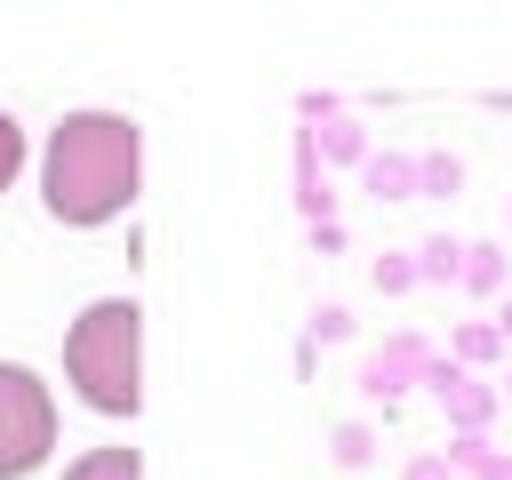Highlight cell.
<instances>
[{
	"instance_id": "6da1fadb",
	"label": "cell",
	"mask_w": 512,
	"mask_h": 480,
	"mask_svg": "<svg viewBox=\"0 0 512 480\" xmlns=\"http://www.w3.org/2000/svg\"><path fill=\"white\" fill-rule=\"evenodd\" d=\"M144 128L128 112H64L40 144V208L72 232H96L136 208Z\"/></svg>"
},
{
	"instance_id": "7a4b0ae2",
	"label": "cell",
	"mask_w": 512,
	"mask_h": 480,
	"mask_svg": "<svg viewBox=\"0 0 512 480\" xmlns=\"http://www.w3.org/2000/svg\"><path fill=\"white\" fill-rule=\"evenodd\" d=\"M64 384L96 416H136L144 408V304L136 296H96L64 328Z\"/></svg>"
},
{
	"instance_id": "3957f363",
	"label": "cell",
	"mask_w": 512,
	"mask_h": 480,
	"mask_svg": "<svg viewBox=\"0 0 512 480\" xmlns=\"http://www.w3.org/2000/svg\"><path fill=\"white\" fill-rule=\"evenodd\" d=\"M56 448V400L24 360H0V480L40 472Z\"/></svg>"
},
{
	"instance_id": "277c9868",
	"label": "cell",
	"mask_w": 512,
	"mask_h": 480,
	"mask_svg": "<svg viewBox=\"0 0 512 480\" xmlns=\"http://www.w3.org/2000/svg\"><path fill=\"white\" fill-rule=\"evenodd\" d=\"M424 384L440 392V408H448V432H488V424H496V408H504V392H496V384H480L464 360H440V352H432Z\"/></svg>"
},
{
	"instance_id": "5b68a950",
	"label": "cell",
	"mask_w": 512,
	"mask_h": 480,
	"mask_svg": "<svg viewBox=\"0 0 512 480\" xmlns=\"http://www.w3.org/2000/svg\"><path fill=\"white\" fill-rule=\"evenodd\" d=\"M424 368H432V344H424L416 328H400V336H384V344H376V352L360 360V392L392 408V400H400L408 384H424Z\"/></svg>"
},
{
	"instance_id": "8992f818",
	"label": "cell",
	"mask_w": 512,
	"mask_h": 480,
	"mask_svg": "<svg viewBox=\"0 0 512 480\" xmlns=\"http://www.w3.org/2000/svg\"><path fill=\"white\" fill-rule=\"evenodd\" d=\"M360 184L376 200H416V152H368L360 160Z\"/></svg>"
},
{
	"instance_id": "52a82bcc",
	"label": "cell",
	"mask_w": 512,
	"mask_h": 480,
	"mask_svg": "<svg viewBox=\"0 0 512 480\" xmlns=\"http://www.w3.org/2000/svg\"><path fill=\"white\" fill-rule=\"evenodd\" d=\"M64 480H144V456L112 440V448H88V456H72V464H64Z\"/></svg>"
},
{
	"instance_id": "ba28073f",
	"label": "cell",
	"mask_w": 512,
	"mask_h": 480,
	"mask_svg": "<svg viewBox=\"0 0 512 480\" xmlns=\"http://www.w3.org/2000/svg\"><path fill=\"white\" fill-rule=\"evenodd\" d=\"M416 280H432V288L464 280V240H456V232H432V240H416Z\"/></svg>"
},
{
	"instance_id": "9c48e42d",
	"label": "cell",
	"mask_w": 512,
	"mask_h": 480,
	"mask_svg": "<svg viewBox=\"0 0 512 480\" xmlns=\"http://www.w3.org/2000/svg\"><path fill=\"white\" fill-rule=\"evenodd\" d=\"M504 272H512V256L496 240H464V288L472 296H504Z\"/></svg>"
},
{
	"instance_id": "30bf717a",
	"label": "cell",
	"mask_w": 512,
	"mask_h": 480,
	"mask_svg": "<svg viewBox=\"0 0 512 480\" xmlns=\"http://www.w3.org/2000/svg\"><path fill=\"white\" fill-rule=\"evenodd\" d=\"M312 144H320V160H344V168H360L376 144H368V128L344 112V120H328V128H312Z\"/></svg>"
},
{
	"instance_id": "8fae6325",
	"label": "cell",
	"mask_w": 512,
	"mask_h": 480,
	"mask_svg": "<svg viewBox=\"0 0 512 480\" xmlns=\"http://www.w3.org/2000/svg\"><path fill=\"white\" fill-rule=\"evenodd\" d=\"M464 192V160L456 152H416V200H448Z\"/></svg>"
},
{
	"instance_id": "7c38bea8",
	"label": "cell",
	"mask_w": 512,
	"mask_h": 480,
	"mask_svg": "<svg viewBox=\"0 0 512 480\" xmlns=\"http://www.w3.org/2000/svg\"><path fill=\"white\" fill-rule=\"evenodd\" d=\"M328 456H336L344 472H368V464H376V432H368L360 416H344V424L328 432Z\"/></svg>"
},
{
	"instance_id": "4fadbf2b",
	"label": "cell",
	"mask_w": 512,
	"mask_h": 480,
	"mask_svg": "<svg viewBox=\"0 0 512 480\" xmlns=\"http://www.w3.org/2000/svg\"><path fill=\"white\" fill-rule=\"evenodd\" d=\"M496 352H504L496 320H464V328H456V352H448V360H464V368H488Z\"/></svg>"
},
{
	"instance_id": "5bb4252c",
	"label": "cell",
	"mask_w": 512,
	"mask_h": 480,
	"mask_svg": "<svg viewBox=\"0 0 512 480\" xmlns=\"http://www.w3.org/2000/svg\"><path fill=\"white\" fill-rule=\"evenodd\" d=\"M408 288H416V248L376 256V296H408Z\"/></svg>"
},
{
	"instance_id": "9a60e30c",
	"label": "cell",
	"mask_w": 512,
	"mask_h": 480,
	"mask_svg": "<svg viewBox=\"0 0 512 480\" xmlns=\"http://www.w3.org/2000/svg\"><path fill=\"white\" fill-rule=\"evenodd\" d=\"M440 456H448V472H456V480H472V472H480V464H488L496 448H488V432H456V440H448Z\"/></svg>"
},
{
	"instance_id": "2e32d148",
	"label": "cell",
	"mask_w": 512,
	"mask_h": 480,
	"mask_svg": "<svg viewBox=\"0 0 512 480\" xmlns=\"http://www.w3.org/2000/svg\"><path fill=\"white\" fill-rule=\"evenodd\" d=\"M16 168H24V128H16V112H0V192L16 184Z\"/></svg>"
},
{
	"instance_id": "e0dca14e",
	"label": "cell",
	"mask_w": 512,
	"mask_h": 480,
	"mask_svg": "<svg viewBox=\"0 0 512 480\" xmlns=\"http://www.w3.org/2000/svg\"><path fill=\"white\" fill-rule=\"evenodd\" d=\"M296 112H304V128H328V120H344V104H336L328 88H304V96H296Z\"/></svg>"
},
{
	"instance_id": "ac0fdd59",
	"label": "cell",
	"mask_w": 512,
	"mask_h": 480,
	"mask_svg": "<svg viewBox=\"0 0 512 480\" xmlns=\"http://www.w3.org/2000/svg\"><path fill=\"white\" fill-rule=\"evenodd\" d=\"M344 336H352V312L344 304H320L312 312V344H344Z\"/></svg>"
},
{
	"instance_id": "d6986e66",
	"label": "cell",
	"mask_w": 512,
	"mask_h": 480,
	"mask_svg": "<svg viewBox=\"0 0 512 480\" xmlns=\"http://www.w3.org/2000/svg\"><path fill=\"white\" fill-rule=\"evenodd\" d=\"M400 480H456V472H448V456H440V448H424V456H408V472H400Z\"/></svg>"
},
{
	"instance_id": "ffe728a7",
	"label": "cell",
	"mask_w": 512,
	"mask_h": 480,
	"mask_svg": "<svg viewBox=\"0 0 512 480\" xmlns=\"http://www.w3.org/2000/svg\"><path fill=\"white\" fill-rule=\"evenodd\" d=\"M312 248H320V256H336V248H344V224H336V216H328V224H312Z\"/></svg>"
},
{
	"instance_id": "44dd1931",
	"label": "cell",
	"mask_w": 512,
	"mask_h": 480,
	"mask_svg": "<svg viewBox=\"0 0 512 480\" xmlns=\"http://www.w3.org/2000/svg\"><path fill=\"white\" fill-rule=\"evenodd\" d=\"M472 480H512V456H504V448H496V456H488V464H480V472H472Z\"/></svg>"
},
{
	"instance_id": "7402d4cb",
	"label": "cell",
	"mask_w": 512,
	"mask_h": 480,
	"mask_svg": "<svg viewBox=\"0 0 512 480\" xmlns=\"http://www.w3.org/2000/svg\"><path fill=\"white\" fill-rule=\"evenodd\" d=\"M496 336H504V352H512V296H504V312H496Z\"/></svg>"
},
{
	"instance_id": "603a6c76",
	"label": "cell",
	"mask_w": 512,
	"mask_h": 480,
	"mask_svg": "<svg viewBox=\"0 0 512 480\" xmlns=\"http://www.w3.org/2000/svg\"><path fill=\"white\" fill-rule=\"evenodd\" d=\"M504 400H512V376H504Z\"/></svg>"
}]
</instances>
